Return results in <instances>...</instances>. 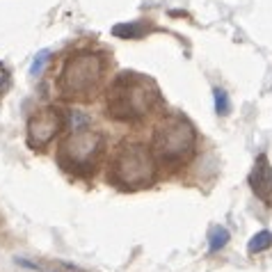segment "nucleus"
Instances as JSON below:
<instances>
[{
  "mask_svg": "<svg viewBox=\"0 0 272 272\" xmlns=\"http://www.w3.org/2000/svg\"><path fill=\"white\" fill-rule=\"evenodd\" d=\"M158 103V89L149 78L140 73L124 71L110 82L105 94V110L114 121H133L144 119Z\"/></svg>",
  "mask_w": 272,
  "mask_h": 272,
  "instance_id": "obj_1",
  "label": "nucleus"
},
{
  "mask_svg": "<svg viewBox=\"0 0 272 272\" xmlns=\"http://www.w3.org/2000/svg\"><path fill=\"white\" fill-rule=\"evenodd\" d=\"M105 76V57L103 53L92 48H80L66 57L60 71V87L62 96L69 101H89L94 98L96 89L101 87Z\"/></svg>",
  "mask_w": 272,
  "mask_h": 272,
  "instance_id": "obj_2",
  "label": "nucleus"
},
{
  "mask_svg": "<svg viewBox=\"0 0 272 272\" xmlns=\"http://www.w3.org/2000/svg\"><path fill=\"white\" fill-rule=\"evenodd\" d=\"M156 158L140 142H121L110 163V181L124 190L149 188L156 181Z\"/></svg>",
  "mask_w": 272,
  "mask_h": 272,
  "instance_id": "obj_3",
  "label": "nucleus"
},
{
  "mask_svg": "<svg viewBox=\"0 0 272 272\" xmlns=\"http://www.w3.org/2000/svg\"><path fill=\"white\" fill-rule=\"evenodd\" d=\"M197 144V133L181 114H169L153 128L151 153L163 165H183L192 158Z\"/></svg>",
  "mask_w": 272,
  "mask_h": 272,
  "instance_id": "obj_4",
  "label": "nucleus"
},
{
  "mask_svg": "<svg viewBox=\"0 0 272 272\" xmlns=\"http://www.w3.org/2000/svg\"><path fill=\"white\" fill-rule=\"evenodd\" d=\"M105 149V137L101 131H94V128H78V131H71L69 135L62 140L60 144V153H57V160L64 169L69 172H76V174H89L94 172L103 156Z\"/></svg>",
  "mask_w": 272,
  "mask_h": 272,
  "instance_id": "obj_5",
  "label": "nucleus"
},
{
  "mask_svg": "<svg viewBox=\"0 0 272 272\" xmlns=\"http://www.w3.org/2000/svg\"><path fill=\"white\" fill-rule=\"evenodd\" d=\"M64 126H66V119H64V114H62V110L53 108V105L37 110L34 114H30L27 126H25L27 147L34 149V151L46 149L55 137L64 131Z\"/></svg>",
  "mask_w": 272,
  "mask_h": 272,
  "instance_id": "obj_6",
  "label": "nucleus"
},
{
  "mask_svg": "<svg viewBox=\"0 0 272 272\" xmlns=\"http://www.w3.org/2000/svg\"><path fill=\"white\" fill-rule=\"evenodd\" d=\"M250 185L261 202L272 204V167L266 153L256 156L254 167H252V174H250Z\"/></svg>",
  "mask_w": 272,
  "mask_h": 272,
  "instance_id": "obj_7",
  "label": "nucleus"
},
{
  "mask_svg": "<svg viewBox=\"0 0 272 272\" xmlns=\"http://www.w3.org/2000/svg\"><path fill=\"white\" fill-rule=\"evenodd\" d=\"M229 240H231L229 229L222 227V224H215L211 229V234H208V254H218L220 250H224L229 245Z\"/></svg>",
  "mask_w": 272,
  "mask_h": 272,
  "instance_id": "obj_8",
  "label": "nucleus"
},
{
  "mask_svg": "<svg viewBox=\"0 0 272 272\" xmlns=\"http://www.w3.org/2000/svg\"><path fill=\"white\" fill-rule=\"evenodd\" d=\"M270 247H272V231H268V229L256 231V234L250 238V243H247V252H250L252 256L261 254V252L270 250Z\"/></svg>",
  "mask_w": 272,
  "mask_h": 272,
  "instance_id": "obj_9",
  "label": "nucleus"
},
{
  "mask_svg": "<svg viewBox=\"0 0 272 272\" xmlns=\"http://www.w3.org/2000/svg\"><path fill=\"white\" fill-rule=\"evenodd\" d=\"M144 30L147 27L142 25V23L137 21H131V23H119V25L112 27V34L119 39H140L142 34H144Z\"/></svg>",
  "mask_w": 272,
  "mask_h": 272,
  "instance_id": "obj_10",
  "label": "nucleus"
},
{
  "mask_svg": "<svg viewBox=\"0 0 272 272\" xmlns=\"http://www.w3.org/2000/svg\"><path fill=\"white\" fill-rule=\"evenodd\" d=\"M213 103H215V112L220 117H227L231 112V98H229L227 89L222 87H213Z\"/></svg>",
  "mask_w": 272,
  "mask_h": 272,
  "instance_id": "obj_11",
  "label": "nucleus"
},
{
  "mask_svg": "<svg viewBox=\"0 0 272 272\" xmlns=\"http://www.w3.org/2000/svg\"><path fill=\"white\" fill-rule=\"evenodd\" d=\"M48 60H50V50H39V53L34 55L32 64H30V76L32 78L41 76L44 69H46V64H48Z\"/></svg>",
  "mask_w": 272,
  "mask_h": 272,
  "instance_id": "obj_12",
  "label": "nucleus"
},
{
  "mask_svg": "<svg viewBox=\"0 0 272 272\" xmlns=\"http://www.w3.org/2000/svg\"><path fill=\"white\" fill-rule=\"evenodd\" d=\"M14 263L18 268H25L30 272H48V268L41 266L39 261H32V259H27V256H14Z\"/></svg>",
  "mask_w": 272,
  "mask_h": 272,
  "instance_id": "obj_13",
  "label": "nucleus"
},
{
  "mask_svg": "<svg viewBox=\"0 0 272 272\" xmlns=\"http://www.w3.org/2000/svg\"><path fill=\"white\" fill-rule=\"evenodd\" d=\"M55 263H57V266H60V268H62V270H64V272H85V270H82V268H78L76 263L62 261V259H57V261H55Z\"/></svg>",
  "mask_w": 272,
  "mask_h": 272,
  "instance_id": "obj_14",
  "label": "nucleus"
},
{
  "mask_svg": "<svg viewBox=\"0 0 272 272\" xmlns=\"http://www.w3.org/2000/svg\"><path fill=\"white\" fill-rule=\"evenodd\" d=\"M48 272H62V270H48Z\"/></svg>",
  "mask_w": 272,
  "mask_h": 272,
  "instance_id": "obj_15",
  "label": "nucleus"
}]
</instances>
